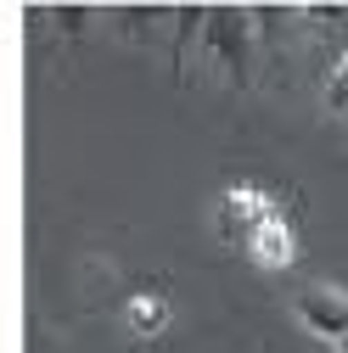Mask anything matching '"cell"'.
<instances>
[{
    "mask_svg": "<svg viewBox=\"0 0 348 353\" xmlns=\"http://www.w3.org/2000/svg\"><path fill=\"white\" fill-rule=\"evenodd\" d=\"M298 320L320 331V336H342L348 331V292L342 286H309L298 292Z\"/></svg>",
    "mask_w": 348,
    "mask_h": 353,
    "instance_id": "6da1fadb",
    "label": "cell"
},
{
    "mask_svg": "<svg viewBox=\"0 0 348 353\" xmlns=\"http://www.w3.org/2000/svg\"><path fill=\"white\" fill-rule=\"evenodd\" d=\"M270 213H276V202H270L264 191L236 185V191H225V202H220V230H225V236H253Z\"/></svg>",
    "mask_w": 348,
    "mask_h": 353,
    "instance_id": "7a4b0ae2",
    "label": "cell"
},
{
    "mask_svg": "<svg viewBox=\"0 0 348 353\" xmlns=\"http://www.w3.org/2000/svg\"><path fill=\"white\" fill-rule=\"evenodd\" d=\"M247 247H253V258L264 263V270H287V263L298 258V236H292V225H287L281 213H270L264 225L247 236Z\"/></svg>",
    "mask_w": 348,
    "mask_h": 353,
    "instance_id": "3957f363",
    "label": "cell"
},
{
    "mask_svg": "<svg viewBox=\"0 0 348 353\" xmlns=\"http://www.w3.org/2000/svg\"><path fill=\"white\" fill-rule=\"evenodd\" d=\"M129 325H135L141 336H157L168 325V303L163 297H135V303H129Z\"/></svg>",
    "mask_w": 348,
    "mask_h": 353,
    "instance_id": "277c9868",
    "label": "cell"
},
{
    "mask_svg": "<svg viewBox=\"0 0 348 353\" xmlns=\"http://www.w3.org/2000/svg\"><path fill=\"white\" fill-rule=\"evenodd\" d=\"M326 96H331V107H348V57L337 62V73H331V90H326Z\"/></svg>",
    "mask_w": 348,
    "mask_h": 353,
    "instance_id": "5b68a950",
    "label": "cell"
},
{
    "mask_svg": "<svg viewBox=\"0 0 348 353\" xmlns=\"http://www.w3.org/2000/svg\"><path fill=\"white\" fill-rule=\"evenodd\" d=\"M337 347H342V353H348V331H342V336H337Z\"/></svg>",
    "mask_w": 348,
    "mask_h": 353,
    "instance_id": "8992f818",
    "label": "cell"
}]
</instances>
